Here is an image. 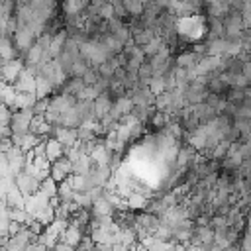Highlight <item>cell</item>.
Listing matches in <instances>:
<instances>
[{
	"label": "cell",
	"instance_id": "cell-1",
	"mask_svg": "<svg viewBox=\"0 0 251 251\" xmlns=\"http://www.w3.org/2000/svg\"><path fill=\"white\" fill-rule=\"evenodd\" d=\"M31 118H33V110H31V108L14 110V112H12V120H10L12 133H18V135L27 133V131H29V124H31Z\"/></svg>",
	"mask_w": 251,
	"mask_h": 251
},
{
	"label": "cell",
	"instance_id": "cell-2",
	"mask_svg": "<svg viewBox=\"0 0 251 251\" xmlns=\"http://www.w3.org/2000/svg\"><path fill=\"white\" fill-rule=\"evenodd\" d=\"M12 39H14V45H16V49H18V53H20V57H25V53H27V49L35 43V35H33V31L27 27V25H22V27H18L16 29V33L12 35Z\"/></svg>",
	"mask_w": 251,
	"mask_h": 251
},
{
	"label": "cell",
	"instance_id": "cell-3",
	"mask_svg": "<svg viewBox=\"0 0 251 251\" xmlns=\"http://www.w3.org/2000/svg\"><path fill=\"white\" fill-rule=\"evenodd\" d=\"M24 67H25V59H24V57H16V59L6 61V63L0 67V80L14 84Z\"/></svg>",
	"mask_w": 251,
	"mask_h": 251
},
{
	"label": "cell",
	"instance_id": "cell-4",
	"mask_svg": "<svg viewBox=\"0 0 251 251\" xmlns=\"http://www.w3.org/2000/svg\"><path fill=\"white\" fill-rule=\"evenodd\" d=\"M49 175H51L57 182H61V180H65V178H69V176L73 175V161H71L67 155H63L61 159H57V161H53V163H51Z\"/></svg>",
	"mask_w": 251,
	"mask_h": 251
},
{
	"label": "cell",
	"instance_id": "cell-5",
	"mask_svg": "<svg viewBox=\"0 0 251 251\" xmlns=\"http://www.w3.org/2000/svg\"><path fill=\"white\" fill-rule=\"evenodd\" d=\"M16 184H18V188L24 192V196H29V194H33V192H37V190H39L41 180H39V178H35L33 175H29V173L22 171V173H18V175H16Z\"/></svg>",
	"mask_w": 251,
	"mask_h": 251
},
{
	"label": "cell",
	"instance_id": "cell-6",
	"mask_svg": "<svg viewBox=\"0 0 251 251\" xmlns=\"http://www.w3.org/2000/svg\"><path fill=\"white\" fill-rule=\"evenodd\" d=\"M6 157H8V163H10V169L18 175L24 171L25 163H27V157H25V151L18 145H12L8 151H6Z\"/></svg>",
	"mask_w": 251,
	"mask_h": 251
},
{
	"label": "cell",
	"instance_id": "cell-7",
	"mask_svg": "<svg viewBox=\"0 0 251 251\" xmlns=\"http://www.w3.org/2000/svg\"><path fill=\"white\" fill-rule=\"evenodd\" d=\"M14 88L18 92H35V75L27 67H24L14 82Z\"/></svg>",
	"mask_w": 251,
	"mask_h": 251
},
{
	"label": "cell",
	"instance_id": "cell-8",
	"mask_svg": "<svg viewBox=\"0 0 251 251\" xmlns=\"http://www.w3.org/2000/svg\"><path fill=\"white\" fill-rule=\"evenodd\" d=\"M112 96H110V90H104L100 92L96 98H94V112H96V118H104L106 114H110V108H112Z\"/></svg>",
	"mask_w": 251,
	"mask_h": 251
},
{
	"label": "cell",
	"instance_id": "cell-9",
	"mask_svg": "<svg viewBox=\"0 0 251 251\" xmlns=\"http://www.w3.org/2000/svg\"><path fill=\"white\" fill-rule=\"evenodd\" d=\"M43 143H45V155L51 163L65 155V145L57 137H47V139H43Z\"/></svg>",
	"mask_w": 251,
	"mask_h": 251
},
{
	"label": "cell",
	"instance_id": "cell-10",
	"mask_svg": "<svg viewBox=\"0 0 251 251\" xmlns=\"http://www.w3.org/2000/svg\"><path fill=\"white\" fill-rule=\"evenodd\" d=\"M29 131L35 133V135L45 137V135H49L53 131V124H49L45 120V116H33L31 118V124H29Z\"/></svg>",
	"mask_w": 251,
	"mask_h": 251
},
{
	"label": "cell",
	"instance_id": "cell-11",
	"mask_svg": "<svg viewBox=\"0 0 251 251\" xmlns=\"http://www.w3.org/2000/svg\"><path fill=\"white\" fill-rule=\"evenodd\" d=\"M0 57L6 59V61L20 57V53H18V49H16V45H14V39H12L10 35H6V33L0 35Z\"/></svg>",
	"mask_w": 251,
	"mask_h": 251
},
{
	"label": "cell",
	"instance_id": "cell-12",
	"mask_svg": "<svg viewBox=\"0 0 251 251\" xmlns=\"http://www.w3.org/2000/svg\"><path fill=\"white\" fill-rule=\"evenodd\" d=\"M4 202L8 204V208H24L25 196H24V192L18 188V184H14V186L8 190V194L4 196Z\"/></svg>",
	"mask_w": 251,
	"mask_h": 251
},
{
	"label": "cell",
	"instance_id": "cell-13",
	"mask_svg": "<svg viewBox=\"0 0 251 251\" xmlns=\"http://www.w3.org/2000/svg\"><path fill=\"white\" fill-rule=\"evenodd\" d=\"M53 90H55V88H53V84L49 82V78H45L43 75H35V94H37V98H45V96H49Z\"/></svg>",
	"mask_w": 251,
	"mask_h": 251
},
{
	"label": "cell",
	"instance_id": "cell-14",
	"mask_svg": "<svg viewBox=\"0 0 251 251\" xmlns=\"http://www.w3.org/2000/svg\"><path fill=\"white\" fill-rule=\"evenodd\" d=\"M43 51H45V49L35 41V43L27 49V53H25V57H24V59H25V65H39L41 59H43Z\"/></svg>",
	"mask_w": 251,
	"mask_h": 251
},
{
	"label": "cell",
	"instance_id": "cell-15",
	"mask_svg": "<svg viewBox=\"0 0 251 251\" xmlns=\"http://www.w3.org/2000/svg\"><path fill=\"white\" fill-rule=\"evenodd\" d=\"M124 6L131 16H141V12L145 10V4L141 0H124Z\"/></svg>",
	"mask_w": 251,
	"mask_h": 251
},
{
	"label": "cell",
	"instance_id": "cell-16",
	"mask_svg": "<svg viewBox=\"0 0 251 251\" xmlns=\"http://www.w3.org/2000/svg\"><path fill=\"white\" fill-rule=\"evenodd\" d=\"M127 206H131V208H135V210H139V208H147V198L141 196V194L131 192V194L127 196Z\"/></svg>",
	"mask_w": 251,
	"mask_h": 251
},
{
	"label": "cell",
	"instance_id": "cell-17",
	"mask_svg": "<svg viewBox=\"0 0 251 251\" xmlns=\"http://www.w3.org/2000/svg\"><path fill=\"white\" fill-rule=\"evenodd\" d=\"M10 120H12V108L6 106L4 102H0V124L10 126Z\"/></svg>",
	"mask_w": 251,
	"mask_h": 251
}]
</instances>
